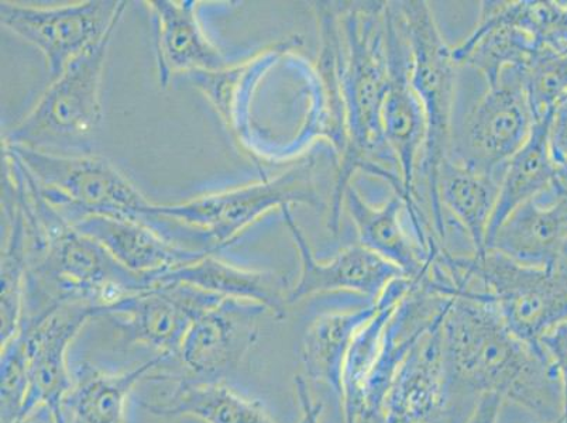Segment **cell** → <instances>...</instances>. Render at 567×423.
Wrapping results in <instances>:
<instances>
[{
    "label": "cell",
    "instance_id": "cell-18",
    "mask_svg": "<svg viewBox=\"0 0 567 423\" xmlns=\"http://www.w3.org/2000/svg\"><path fill=\"white\" fill-rule=\"evenodd\" d=\"M567 237V178L556 175L545 194L514 210L488 249L502 252L519 265L551 267L560 260Z\"/></svg>",
    "mask_w": 567,
    "mask_h": 423
},
{
    "label": "cell",
    "instance_id": "cell-26",
    "mask_svg": "<svg viewBox=\"0 0 567 423\" xmlns=\"http://www.w3.org/2000/svg\"><path fill=\"white\" fill-rule=\"evenodd\" d=\"M549 116L534 123L527 143L515 153L504 169L496 209L489 221L487 247L504 220L519 206L543 195L554 185L558 169L550 156Z\"/></svg>",
    "mask_w": 567,
    "mask_h": 423
},
{
    "label": "cell",
    "instance_id": "cell-37",
    "mask_svg": "<svg viewBox=\"0 0 567 423\" xmlns=\"http://www.w3.org/2000/svg\"><path fill=\"white\" fill-rule=\"evenodd\" d=\"M17 423H65V420L50 405L39 404L25 411Z\"/></svg>",
    "mask_w": 567,
    "mask_h": 423
},
{
    "label": "cell",
    "instance_id": "cell-34",
    "mask_svg": "<svg viewBox=\"0 0 567 423\" xmlns=\"http://www.w3.org/2000/svg\"><path fill=\"white\" fill-rule=\"evenodd\" d=\"M549 148L556 169L567 177V96L555 107L549 125Z\"/></svg>",
    "mask_w": 567,
    "mask_h": 423
},
{
    "label": "cell",
    "instance_id": "cell-32",
    "mask_svg": "<svg viewBox=\"0 0 567 423\" xmlns=\"http://www.w3.org/2000/svg\"><path fill=\"white\" fill-rule=\"evenodd\" d=\"M2 423H17L28 407L30 376L22 333L2 345Z\"/></svg>",
    "mask_w": 567,
    "mask_h": 423
},
{
    "label": "cell",
    "instance_id": "cell-6",
    "mask_svg": "<svg viewBox=\"0 0 567 423\" xmlns=\"http://www.w3.org/2000/svg\"><path fill=\"white\" fill-rule=\"evenodd\" d=\"M445 257L488 293L505 324L524 342L539 345L544 334L567 321V261L530 267L492 249L482 255L445 250Z\"/></svg>",
    "mask_w": 567,
    "mask_h": 423
},
{
    "label": "cell",
    "instance_id": "cell-36",
    "mask_svg": "<svg viewBox=\"0 0 567 423\" xmlns=\"http://www.w3.org/2000/svg\"><path fill=\"white\" fill-rule=\"evenodd\" d=\"M503 405L502 396L496 394L484 395L466 423H498Z\"/></svg>",
    "mask_w": 567,
    "mask_h": 423
},
{
    "label": "cell",
    "instance_id": "cell-12",
    "mask_svg": "<svg viewBox=\"0 0 567 423\" xmlns=\"http://www.w3.org/2000/svg\"><path fill=\"white\" fill-rule=\"evenodd\" d=\"M225 299L185 282H156L107 309L133 343L151 345L159 355L177 359L185 337L200 314Z\"/></svg>",
    "mask_w": 567,
    "mask_h": 423
},
{
    "label": "cell",
    "instance_id": "cell-9",
    "mask_svg": "<svg viewBox=\"0 0 567 423\" xmlns=\"http://www.w3.org/2000/svg\"><path fill=\"white\" fill-rule=\"evenodd\" d=\"M523 84V69L503 72L496 84L453 122L450 157L502 179L509 159L527 143L534 127Z\"/></svg>",
    "mask_w": 567,
    "mask_h": 423
},
{
    "label": "cell",
    "instance_id": "cell-21",
    "mask_svg": "<svg viewBox=\"0 0 567 423\" xmlns=\"http://www.w3.org/2000/svg\"><path fill=\"white\" fill-rule=\"evenodd\" d=\"M100 244L117 262L137 275L158 277L208 256L164 239L143 221L90 215L72 225Z\"/></svg>",
    "mask_w": 567,
    "mask_h": 423
},
{
    "label": "cell",
    "instance_id": "cell-28",
    "mask_svg": "<svg viewBox=\"0 0 567 423\" xmlns=\"http://www.w3.org/2000/svg\"><path fill=\"white\" fill-rule=\"evenodd\" d=\"M2 220L4 239L2 245V303H0V344L4 345L18 337L22 328L25 272H28L32 240L22 206L9 175L2 169Z\"/></svg>",
    "mask_w": 567,
    "mask_h": 423
},
{
    "label": "cell",
    "instance_id": "cell-27",
    "mask_svg": "<svg viewBox=\"0 0 567 423\" xmlns=\"http://www.w3.org/2000/svg\"><path fill=\"white\" fill-rule=\"evenodd\" d=\"M319 28L317 74L321 86V110L311 131L332 143L337 158L347 148V117L342 91V30L339 2H316Z\"/></svg>",
    "mask_w": 567,
    "mask_h": 423
},
{
    "label": "cell",
    "instance_id": "cell-7",
    "mask_svg": "<svg viewBox=\"0 0 567 423\" xmlns=\"http://www.w3.org/2000/svg\"><path fill=\"white\" fill-rule=\"evenodd\" d=\"M116 29L117 25L112 28L51 81L33 110L4 136L3 143L43 152L86 148L101 123L102 72Z\"/></svg>",
    "mask_w": 567,
    "mask_h": 423
},
{
    "label": "cell",
    "instance_id": "cell-23",
    "mask_svg": "<svg viewBox=\"0 0 567 423\" xmlns=\"http://www.w3.org/2000/svg\"><path fill=\"white\" fill-rule=\"evenodd\" d=\"M185 282L224 298L259 303L277 319L287 318L291 288L275 271L245 270L208 255L158 276L156 282ZM154 282V283H156Z\"/></svg>",
    "mask_w": 567,
    "mask_h": 423
},
{
    "label": "cell",
    "instance_id": "cell-19",
    "mask_svg": "<svg viewBox=\"0 0 567 423\" xmlns=\"http://www.w3.org/2000/svg\"><path fill=\"white\" fill-rule=\"evenodd\" d=\"M536 51L533 35L519 23L517 2H483L476 28L452 54L458 69L467 66L492 86L505 70L527 65Z\"/></svg>",
    "mask_w": 567,
    "mask_h": 423
},
{
    "label": "cell",
    "instance_id": "cell-4",
    "mask_svg": "<svg viewBox=\"0 0 567 423\" xmlns=\"http://www.w3.org/2000/svg\"><path fill=\"white\" fill-rule=\"evenodd\" d=\"M154 282L156 277L127 270L91 237L65 226L29 261L22 324L66 302L92 303L105 317L112 306Z\"/></svg>",
    "mask_w": 567,
    "mask_h": 423
},
{
    "label": "cell",
    "instance_id": "cell-31",
    "mask_svg": "<svg viewBox=\"0 0 567 423\" xmlns=\"http://www.w3.org/2000/svg\"><path fill=\"white\" fill-rule=\"evenodd\" d=\"M523 84L534 121L549 116L567 96V51H536L523 66Z\"/></svg>",
    "mask_w": 567,
    "mask_h": 423
},
{
    "label": "cell",
    "instance_id": "cell-38",
    "mask_svg": "<svg viewBox=\"0 0 567 423\" xmlns=\"http://www.w3.org/2000/svg\"><path fill=\"white\" fill-rule=\"evenodd\" d=\"M560 259L567 261V237L564 246H561Z\"/></svg>",
    "mask_w": 567,
    "mask_h": 423
},
{
    "label": "cell",
    "instance_id": "cell-22",
    "mask_svg": "<svg viewBox=\"0 0 567 423\" xmlns=\"http://www.w3.org/2000/svg\"><path fill=\"white\" fill-rule=\"evenodd\" d=\"M343 208L358 231L360 246L400 268L411 281L426 276L434 255L406 234L401 220L406 206L399 195L394 194L384 205L373 206L350 184L343 196Z\"/></svg>",
    "mask_w": 567,
    "mask_h": 423
},
{
    "label": "cell",
    "instance_id": "cell-16",
    "mask_svg": "<svg viewBox=\"0 0 567 423\" xmlns=\"http://www.w3.org/2000/svg\"><path fill=\"white\" fill-rule=\"evenodd\" d=\"M280 212L301 261L300 277L288 297L290 307L318 293L338 291L360 293L374 302L391 282L405 277L400 268L359 244L338 252L332 260L318 261L293 218L291 206H282Z\"/></svg>",
    "mask_w": 567,
    "mask_h": 423
},
{
    "label": "cell",
    "instance_id": "cell-17",
    "mask_svg": "<svg viewBox=\"0 0 567 423\" xmlns=\"http://www.w3.org/2000/svg\"><path fill=\"white\" fill-rule=\"evenodd\" d=\"M443 319L417 339L396 371L384 401L385 423H450Z\"/></svg>",
    "mask_w": 567,
    "mask_h": 423
},
{
    "label": "cell",
    "instance_id": "cell-8",
    "mask_svg": "<svg viewBox=\"0 0 567 423\" xmlns=\"http://www.w3.org/2000/svg\"><path fill=\"white\" fill-rule=\"evenodd\" d=\"M3 147L19 158L44 198L71 226L90 215L137 220L151 204L106 158L65 156L18 144L3 143Z\"/></svg>",
    "mask_w": 567,
    "mask_h": 423
},
{
    "label": "cell",
    "instance_id": "cell-29",
    "mask_svg": "<svg viewBox=\"0 0 567 423\" xmlns=\"http://www.w3.org/2000/svg\"><path fill=\"white\" fill-rule=\"evenodd\" d=\"M143 406L153 415L203 423H277L260 402L245 399L220 381L179 380L166 400Z\"/></svg>",
    "mask_w": 567,
    "mask_h": 423
},
{
    "label": "cell",
    "instance_id": "cell-3",
    "mask_svg": "<svg viewBox=\"0 0 567 423\" xmlns=\"http://www.w3.org/2000/svg\"><path fill=\"white\" fill-rule=\"evenodd\" d=\"M319 165L309 156L272 179L225 193L200 196L184 204H148L137 216L172 244L184 249L215 255L268 210L306 205L327 210L319 187Z\"/></svg>",
    "mask_w": 567,
    "mask_h": 423
},
{
    "label": "cell",
    "instance_id": "cell-33",
    "mask_svg": "<svg viewBox=\"0 0 567 423\" xmlns=\"http://www.w3.org/2000/svg\"><path fill=\"white\" fill-rule=\"evenodd\" d=\"M539 344L543 345L551 364L558 371L561 391H564V423H567V321L559 323L558 327L544 334Z\"/></svg>",
    "mask_w": 567,
    "mask_h": 423
},
{
    "label": "cell",
    "instance_id": "cell-25",
    "mask_svg": "<svg viewBox=\"0 0 567 423\" xmlns=\"http://www.w3.org/2000/svg\"><path fill=\"white\" fill-rule=\"evenodd\" d=\"M378 301L353 311L319 314L309 324L301 344V361L307 381L327 386L339 402L342 399L344 361L355 333L378 312Z\"/></svg>",
    "mask_w": 567,
    "mask_h": 423
},
{
    "label": "cell",
    "instance_id": "cell-11",
    "mask_svg": "<svg viewBox=\"0 0 567 423\" xmlns=\"http://www.w3.org/2000/svg\"><path fill=\"white\" fill-rule=\"evenodd\" d=\"M126 8L127 2L118 0H86L55 8L0 2V22L43 53L54 81L72 60L121 22Z\"/></svg>",
    "mask_w": 567,
    "mask_h": 423
},
{
    "label": "cell",
    "instance_id": "cell-5",
    "mask_svg": "<svg viewBox=\"0 0 567 423\" xmlns=\"http://www.w3.org/2000/svg\"><path fill=\"white\" fill-rule=\"evenodd\" d=\"M404 20L411 50V82L425 113L426 138L415 177L421 180L424 204L431 215L436 239L445 245L446 221L436 196L441 164L450 157L456 111L457 69L452 49L424 0L396 2Z\"/></svg>",
    "mask_w": 567,
    "mask_h": 423
},
{
    "label": "cell",
    "instance_id": "cell-20",
    "mask_svg": "<svg viewBox=\"0 0 567 423\" xmlns=\"http://www.w3.org/2000/svg\"><path fill=\"white\" fill-rule=\"evenodd\" d=\"M154 17V40L159 85L167 87L175 74L228 70V60L200 28L198 2L152 0L146 2Z\"/></svg>",
    "mask_w": 567,
    "mask_h": 423
},
{
    "label": "cell",
    "instance_id": "cell-13",
    "mask_svg": "<svg viewBox=\"0 0 567 423\" xmlns=\"http://www.w3.org/2000/svg\"><path fill=\"white\" fill-rule=\"evenodd\" d=\"M452 299L412 282L410 292L401 299L386 323L378 354L358 401L344 414V423H385L384 401L396 371L417 339L445 317Z\"/></svg>",
    "mask_w": 567,
    "mask_h": 423
},
{
    "label": "cell",
    "instance_id": "cell-15",
    "mask_svg": "<svg viewBox=\"0 0 567 423\" xmlns=\"http://www.w3.org/2000/svg\"><path fill=\"white\" fill-rule=\"evenodd\" d=\"M259 303L225 298L200 314L185 337L177 359L197 380L218 381L239 368L257 339Z\"/></svg>",
    "mask_w": 567,
    "mask_h": 423
},
{
    "label": "cell",
    "instance_id": "cell-2",
    "mask_svg": "<svg viewBox=\"0 0 567 423\" xmlns=\"http://www.w3.org/2000/svg\"><path fill=\"white\" fill-rule=\"evenodd\" d=\"M385 12L386 2H340L347 148L338 158L329 205L328 228L334 236L340 230L343 196L355 172L384 179L406 206L400 165L381 123L389 81Z\"/></svg>",
    "mask_w": 567,
    "mask_h": 423
},
{
    "label": "cell",
    "instance_id": "cell-35",
    "mask_svg": "<svg viewBox=\"0 0 567 423\" xmlns=\"http://www.w3.org/2000/svg\"><path fill=\"white\" fill-rule=\"evenodd\" d=\"M296 391L302 411L301 421L303 423H321L322 404L313 402L306 376H296Z\"/></svg>",
    "mask_w": 567,
    "mask_h": 423
},
{
    "label": "cell",
    "instance_id": "cell-24",
    "mask_svg": "<svg viewBox=\"0 0 567 423\" xmlns=\"http://www.w3.org/2000/svg\"><path fill=\"white\" fill-rule=\"evenodd\" d=\"M499 180L451 157L437 172V200L465 231L474 255L487 250L488 226L496 209Z\"/></svg>",
    "mask_w": 567,
    "mask_h": 423
},
{
    "label": "cell",
    "instance_id": "cell-10",
    "mask_svg": "<svg viewBox=\"0 0 567 423\" xmlns=\"http://www.w3.org/2000/svg\"><path fill=\"white\" fill-rule=\"evenodd\" d=\"M385 33L389 81L381 123L385 142L400 165L406 210L414 228L415 240L426 249L434 236V228L417 203L415 189L417 165L425 146L426 121L420 97L412 86L410 43L396 2H386Z\"/></svg>",
    "mask_w": 567,
    "mask_h": 423
},
{
    "label": "cell",
    "instance_id": "cell-1",
    "mask_svg": "<svg viewBox=\"0 0 567 423\" xmlns=\"http://www.w3.org/2000/svg\"><path fill=\"white\" fill-rule=\"evenodd\" d=\"M447 422L466 423L482 396L496 394L534 423H564V391L543 345L520 340L488 293L453 298L443 319Z\"/></svg>",
    "mask_w": 567,
    "mask_h": 423
},
{
    "label": "cell",
    "instance_id": "cell-14",
    "mask_svg": "<svg viewBox=\"0 0 567 423\" xmlns=\"http://www.w3.org/2000/svg\"><path fill=\"white\" fill-rule=\"evenodd\" d=\"M102 317V309L92 303L66 302L50 309L33 322L23 323L30 376L28 407L48 404L60 415L72 384L66 352L72 340L92 318Z\"/></svg>",
    "mask_w": 567,
    "mask_h": 423
},
{
    "label": "cell",
    "instance_id": "cell-30",
    "mask_svg": "<svg viewBox=\"0 0 567 423\" xmlns=\"http://www.w3.org/2000/svg\"><path fill=\"white\" fill-rule=\"evenodd\" d=\"M167 359H156L122 374L91 371L66 396L63 406L65 423H126L125 406L133 386L146 379Z\"/></svg>",
    "mask_w": 567,
    "mask_h": 423
}]
</instances>
